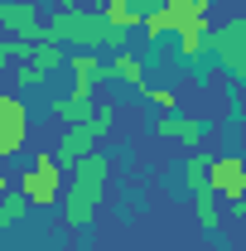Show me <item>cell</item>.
Listing matches in <instances>:
<instances>
[{
    "mask_svg": "<svg viewBox=\"0 0 246 251\" xmlns=\"http://www.w3.org/2000/svg\"><path fill=\"white\" fill-rule=\"evenodd\" d=\"M213 159H217V155H208L203 145H198V150H188V159H184V184H188L193 198L213 188Z\"/></svg>",
    "mask_w": 246,
    "mask_h": 251,
    "instance_id": "cell-11",
    "label": "cell"
},
{
    "mask_svg": "<svg viewBox=\"0 0 246 251\" xmlns=\"http://www.w3.org/2000/svg\"><path fill=\"white\" fill-rule=\"evenodd\" d=\"M20 193L29 198L34 208H49V203H58V193H63V164L53 159V150H39L34 155V164L20 174Z\"/></svg>",
    "mask_w": 246,
    "mask_h": 251,
    "instance_id": "cell-3",
    "label": "cell"
},
{
    "mask_svg": "<svg viewBox=\"0 0 246 251\" xmlns=\"http://www.w3.org/2000/svg\"><path fill=\"white\" fill-rule=\"evenodd\" d=\"M193 222H198L203 232H217V222H222V208H217V193H213V188L193 198Z\"/></svg>",
    "mask_w": 246,
    "mask_h": 251,
    "instance_id": "cell-15",
    "label": "cell"
},
{
    "mask_svg": "<svg viewBox=\"0 0 246 251\" xmlns=\"http://www.w3.org/2000/svg\"><path fill=\"white\" fill-rule=\"evenodd\" d=\"M135 10L140 15H154V10H164V0H135Z\"/></svg>",
    "mask_w": 246,
    "mask_h": 251,
    "instance_id": "cell-23",
    "label": "cell"
},
{
    "mask_svg": "<svg viewBox=\"0 0 246 251\" xmlns=\"http://www.w3.org/2000/svg\"><path fill=\"white\" fill-rule=\"evenodd\" d=\"M101 135H106V130L97 126V111H92V121L63 126V140H58V145H53V159H58L63 169L73 174V169H77V164H82V159H87V155H97V140H101Z\"/></svg>",
    "mask_w": 246,
    "mask_h": 251,
    "instance_id": "cell-5",
    "label": "cell"
},
{
    "mask_svg": "<svg viewBox=\"0 0 246 251\" xmlns=\"http://www.w3.org/2000/svg\"><path fill=\"white\" fill-rule=\"evenodd\" d=\"M29 208H34V203L25 198V193H20V188H15V193H5V198H0V237H5V232H10L15 222L25 218Z\"/></svg>",
    "mask_w": 246,
    "mask_h": 251,
    "instance_id": "cell-16",
    "label": "cell"
},
{
    "mask_svg": "<svg viewBox=\"0 0 246 251\" xmlns=\"http://www.w3.org/2000/svg\"><path fill=\"white\" fill-rule=\"evenodd\" d=\"M0 29H5V39L39 44V39H44V10H39L34 0H5V5H0Z\"/></svg>",
    "mask_w": 246,
    "mask_h": 251,
    "instance_id": "cell-6",
    "label": "cell"
},
{
    "mask_svg": "<svg viewBox=\"0 0 246 251\" xmlns=\"http://www.w3.org/2000/svg\"><path fill=\"white\" fill-rule=\"evenodd\" d=\"M140 34H145V39H164V34H174V15H169V10H154V15H145V25H140Z\"/></svg>",
    "mask_w": 246,
    "mask_h": 251,
    "instance_id": "cell-19",
    "label": "cell"
},
{
    "mask_svg": "<svg viewBox=\"0 0 246 251\" xmlns=\"http://www.w3.org/2000/svg\"><path fill=\"white\" fill-rule=\"evenodd\" d=\"M44 39L49 44H68V49H111V53H130V29L106 25L101 10H77L68 5L53 20H44Z\"/></svg>",
    "mask_w": 246,
    "mask_h": 251,
    "instance_id": "cell-1",
    "label": "cell"
},
{
    "mask_svg": "<svg viewBox=\"0 0 246 251\" xmlns=\"http://www.w3.org/2000/svg\"><path fill=\"white\" fill-rule=\"evenodd\" d=\"M232 213H237V218L246 222V198H242V203H232Z\"/></svg>",
    "mask_w": 246,
    "mask_h": 251,
    "instance_id": "cell-25",
    "label": "cell"
},
{
    "mask_svg": "<svg viewBox=\"0 0 246 251\" xmlns=\"http://www.w3.org/2000/svg\"><path fill=\"white\" fill-rule=\"evenodd\" d=\"M5 193H15V184H10V179H5V174H0V198H5Z\"/></svg>",
    "mask_w": 246,
    "mask_h": 251,
    "instance_id": "cell-24",
    "label": "cell"
},
{
    "mask_svg": "<svg viewBox=\"0 0 246 251\" xmlns=\"http://www.w3.org/2000/svg\"><path fill=\"white\" fill-rule=\"evenodd\" d=\"M106 179H111V164H106L101 155H87L77 169H73V188H68V198H63V222H68L73 232H82V227L97 222Z\"/></svg>",
    "mask_w": 246,
    "mask_h": 251,
    "instance_id": "cell-2",
    "label": "cell"
},
{
    "mask_svg": "<svg viewBox=\"0 0 246 251\" xmlns=\"http://www.w3.org/2000/svg\"><path fill=\"white\" fill-rule=\"evenodd\" d=\"M242 140H246V130H242Z\"/></svg>",
    "mask_w": 246,
    "mask_h": 251,
    "instance_id": "cell-27",
    "label": "cell"
},
{
    "mask_svg": "<svg viewBox=\"0 0 246 251\" xmlns=\"http://www.w3.org/2000/svg\"><path fill=\"white\" fill-rule=\"evenodd\" d=\"M25 63H39L44 73H58V68H63V44L39 39V44H29V58H25Z\"/></svg>",
    "mask_w": 246,
    "mask_h": 251,
    "instance_id": "cell-17",
    "label": "cell"
},
{
    "mask_svg": "<svg viewBox=\"0 0 246 251\" xmlns=\"http://www.w3.org/2000/svg\"><path fill=\"white\" fill-rule=\"evenodd\" d=\"M213 34V29H208ZM208 34H179V58L184 63H203L213 58V44H208Z\"/></svg>",
    "mask_w": 246,
    "mask_h": 251,
    "instance_id": "cell-18",
    "label": "cell"
},
{
    "mask_svg": "<svg viewBox=\"0 0 246 251\" xmlns=\"http://www.w3.org/2000/svg\"><path fill=\"white\" fill-rule=\"evenodd\" d=\"M101 15H106V25H116V29H140V25H145V15L135 10V0H106Z\"/></svg>",
    "mask_w": 246,
    "mask_h": 251,
    "instance_id": "cell-13",
    "label": "cell"
},
{
    "mask_svg": "<svg viewBox=\"0 0 246 251\" xmlns=\"http://www.w3.org/2000/svg\"><path fill=\"white\" fill-rule=\"evenodd\" d=\"M101 5H106V0H97V10H101Z\"/></svg>",
    "mask_w": 246,
    "mask_h": 251,
    "instance_id": "cell-26",
    "label": "cell"
},
{
    "mask_svg": "<svg viewBox=\"0 0 246 251\" xmlns=\"http://www.w3.org/2000/svg\"><path fill=\"white\" fill-rule=\"evenodd\" d=\"M97 126H101V130L116 126V106H111V101H97Z\"/></svg>",
    "mask_w": 246,
    "mask_h": 251,
    "instance_id": "cell-22",
    "label": "cell"
},
{
    "mask_svg": "<svg viewBox=\"0 0 246 251\" xmlns=\"http://www.w3.org/2000/svg\"><path fill=\"white\" fill-rule=\"evenodd\" d=\"M49 77H53V73H44L39 63H20V68H15V87H44Z\"/></svg>",
    "mask_w": 246,
    "mask_h": 251,
    "instance_id": "cell-20",
    "label": "cell"
},
{
    "mask_svg": "<svg viewBox=\"0 0 246 251\" xmlns=\"http://www.w3.org/2000/svg\"><path fill=\"white\" fill-rule=\"evenodd\" d=\"M208 44H213L217 68H222L232 82H246V15L227 20V25H217V29L208 34Z\"/></svg>",
    "mask_w": 246,
    "mask_h": 251,
    "instance_id": "cell-4",
    "label": "cell"
},
{
    "mask_svg": "<svg viewBox=\"0 0 246 251\" xmlns=\"http://www.w3.org/2000/svg\"><path fill=\"white\" fill-rule=\"evenodd\" d=\"M111 77H116V82H130L140 97H145V87H150V82H145V73H140V63L130 58V53H116V58H111Z\"/></svg>",
    "mask_w": 246,
    "mask_h": 251,
    "instance_id": "cell-14",
    "label": "cell"
},
{
    "mask_svg": "<svg viewBox=\"0 0 246 251\" xmlns=\"http://www.w3.org/2000/svg\"><path fill=\"white\" fill-rule=\"evenodd\" d=\"M150 130L159 140H179L188 150H198V145L208 140V121H203V116H184V111H159Z\"/></svg>",
    "mask_w": 246,
    "mask_h": 251,
    "instance_id": "cell-7",
    "label": "cell"
},
{
    "mask_svg": "<svg viewBox=\"0 0 246 251\" xmlns=\"http://www.w3.org/2000/svg\"><path fill=\"white\" fill-rule=\"evenodd\" d=\"M49 111H53V121L77 126V121H92L97 101H92V97H82V92H68V97H53V101H49Z\"/></svg>",
    "mask_w": 246,
    "mask_h": 251,
    "instance_id": "cell-12",
    "label": "cell"
},
{
    "mask_svg": "<svg viewBox=\"0 0 246 251\" xmlns=\"http://www.w3.org/2000/svg\"><path fill=\"white\" fill-rule=\"evenodd\" d=\"M25 130H29V111H25V101H15V97L5 92V97H0V159L20 155Z\"/></svg>",
    "mask_w": 246,
    "mask_h": 251,
    "instance_id": "cell-8",
    "label": "cell"
},
{
    "mask_svg": "<svg viewBox=\"0 0 246 251\" xmlns=\"http://www.w3.org/2000/svg\"><path fill=\"white\" fill-rule=\"evenodd\" d=\"M213 193L227 198V203L246 198V159L242 155H217L213 159Z\"/></svg>",
    "mask_w": 246,
    "mask_h": 251,
    "instance_id": "cell-9",
    "label": "cell"
},
{
    "mask_svg": "<svg viewBox=\"0 0 246 251\" xmlns=\"http://www.w3.org/2000/svg\"><path fill=\"white\" fill-rule=\"evenodd\" d=\"M174 15V34H208L213 29V0H164Z\"/></svg>",
    "mask_w": 246,
    "mask_h": 251,
    "instance_id": "cell-10",
    "label": "cell"
},
{
    "mask_svg": "<svg viewBox=\"0 0 246 251\" xmlns=\"http://www.w3.org/2000/svg\"><path fill=\"white\" fill-rule=\"evenodd\" d=\"M145 97H150L154 111H179V97L169 92V87H145Z\"/></svg>",
    "mask_w": 246,
    "mask_h": 251,
    "instance_id": "cell-21",
    "label": "cell"
}]
</instances>
